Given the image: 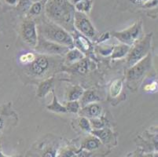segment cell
<instances>
[{
    "label": "cell",
    "mask_w": 158,
    "mask_h": 157,
    "mask_svg": "<svg viewBox=\"0 0 158 157\" xmlns=\"http://www.w3.org/2000/svg\"><path fill=\"white\" fill-rule=\"evenodd\" d=\"M74 28L87 39H94L96 35V30L87 16L83 13L76 11L73 20Z\"/></svg>",
    "instance_id": "52a82bcc"
},
{
    "label": "cell",
    "mask_w": 158,
    "mask_h": 157,
    "mask_svg": "<svg viewBox=\"0 0 158 157\" xmlns=\"http://www.w3.org/2000/svg\"><path fill=\"white\" fill-rule=\"evenodd\" d=\"M6 157H11V156H6ZM12 157H14V156H12Z\"/></svg>",
    "instance_id": "f35d334b"
},
{
    "label": "cell",
    "mask_w": 158,
    "mask_h": 157,
    "mask_svg": "<svg viewBox=\"0 0 158 157\" xmlns=\"http://www.w3.org/2000/svg\"><path fill=\"white\" fill-rule=\"evenodd\" d=\"M0 157H6L2 152H1V150H0Z\"/></svg>",
    "instance_id": "d590c367"
},
{
    "label": "cell",
    "mask_w": 158,
    "mask_h": 157,
    "mask_svg": "<svg viewBox=\"0 0 158 157\" xmlns=\"http://www.w3.org/2000/svg\"><path fill=\"white\" fill-rule=\"evenodd\" d=\"M136 157H142V156H141V155H138V156H136Z\"/></svg>",
    "instance_id": "74e56055"
},
{
    "label": "cell",
    "mask_w": 158,
    "mask_h": 157,
    "mask_svg": "<svg viewBox=\"0 0 158 157\" xmlns=\"http://www.w3.org/2000/svg\"><path fill=\"white\" fill-rule=\"evenodd\" d=\"M28 65V72L31 73V76L41 77L44 76L50 68V60L46 55L40 54L39 56H35L34 60Z\"/></svg>",
    "instance_id": "9c48e42d"
},
{
    "label": "cell",
    "mask_w": 158,
    "mask_h": 157,
    "mask_svg": "<svg viewBox=\"0 0 158 157\" xmlns=\"http://www.w3.org/2000/svg\"><path fill=\"white\" fill-rule=\"evenodd\" d=\"M35 50L37 53L44 55H65L69 49L54 42L45 39L42 36H38V42Z\"/></svg>",
    "instance_id": "8992f818"
},
{
    "label": "cell",
    "mask_w": 158,
    "mask_h": 157,
    "mask_svg": "<svg viewBox=\"0 0 158 157\" xmlns=\"http://www.w3.org/2000/svg\"><path fill=\"white\" fill-rule=\"evenodd\" d=\"M65 56L66 60H68L69 62L75 63V64L79 62L80 60H81L82 59H84L85 57L84 53L80 51L77 48H76V47L69 50L68 53L65 54Z\"/></svg>",
    "instance_id": "2e32d148"
},
{
    "label": "cell",
    "mask_w": 158,
    "mask_h": 157,
    "mask_svg": "<svg viewBox=\"0 0 158 157\" xmlns=\"http://www.w3.org/2000/svg\"><path fill=\"white\" fill-rule=\"evenodd\" d=\"M43 6L42 3L40 2H35L34 3L31 4V7H30L29 10H28V14L29 15L31 16H36L39 15L40 13L42 12Z\"/></svg>",
    "instance_id": "4316f807"
},
{
    "label": "cell",
    "mask_w": 158,
    "mask_h": 157,
    "mask_svg": "<svg viewBox=\"0 0 158 157\" xmlns=\"http://www.w3.org/2000/svg\"><path fill=\"white\" fill-rule=\"evenodd\" d=\"M74 155V152L71 150H67L61 153V155L59 157H73Z\"/></svg>",
    "instance_id": "4dcf8cb0"
},
{
    "label": "cell",
    "mask_w": 158,
    "mask_h": 157,
    "mask_svg": "<svg viewBox=\"0 0 158 157\" xmlns=\"http://www.w3.org/2000/svg\"><path fill=\"white\" fill-rule=\"evenodd\" d=\"M35 58V55L33 53H25L24 54H21L19 57V61L21 64L28 65L30 63H31Z\"/></svg>",
    "instance_id": "cb8c5ba5"
},
{
    "label": "cell",
    "mask_w": 158,
    "mask_h": 157,
    "mask_svg": "<svg viewBox=\"0 0 158 157\" xmlns=\"http://www.w3.org/2000/svg\"><path fill=\"white\" fill-rule=\"evenodd\" d=\"M76 64H77V72L80 74H86L88 71V62L85 57L80 60L79 62L76 63Z\"/></svg>",
    "instance_id": "d4e9b609"
},
{
    "label": "cell",
    "mask_w": 158,
    "mask_h": 157,
    "mask_svg": "<svg viewBox=\"0 0 158 157\" xmlns=\"http://www.w3.org/2000/svg\"><path fill=\"white\" fill-rule=\"evenodd\" d=\"M75 10L74 6L69 0H48L45 6V13L49 20L73 32Z\"/></svg>",
    "instance_id": "6da1fadb"
},
{
    "label": "cell",
    "mask_w": 158,
    "mask_h": 157,
    "mask_svg": "<svg viewBox=\"0 0 158 157\" xmlns=\"http://www.w3.org/2000/svg\"><path fill=\"white\" fill-rule=\"evenodd\" d=\"M90 123V126L92 130H99L102 129L106 126V123L103 120L102 118L97 117V118H93V119H89Z\"/></svg>",
    "instance_id": "603a6c76"
},
{
    "label": "cell",
    "mask_w": 158,
    "mask_h": 157,
    "mask_svg": "<svg viewBox=\"0 0 158 157\" xmlns=\"http://www.w3.org/2000/svg\"><path fill=\"white\" fill-rule=\"evenodd\" d=\"M21 35L24 43L35 49L39 36L36 23L32 19L24 20L21 27Z\"/></svg>",
    "instance_id": "ba28073f"
},
{
    "label": "cell",
    "mask_w": 158,
    "mask_h": 157,
    "mask_svg": "<svg viewBox=\"0 0 158 157\" xmlns=\"http://www.w3.org/2000/svg\"><path fill=\"white\" fill-rule=\"evenodd\" d=\"M84 90L80 86H75L72 87L69 90L68 93V97L67 99L68 101H78L80 100V97L84 93Z\"/></svg>",
    "instance_id": "44dd1931"
},
{
    "label": "cell",
    "mask_w": 158,
    "mask_h": 157,
    "mask_svg": "<svg viewBox=\"0 0 158 157\" xmlns=\"http://www.w3.org/2000/svg\"><path fill=\"white\" fill-rule=\"evenodd\" d=\"M112 35L122 44L131 47L143 37V22L142 21H139L127 29L120 31H113Z\"/></svg>",
    "instance_id": "277c9868"
},
{
    "label": "cell",
    "mask_w": 158,
    "mask_h": 157,
    "mask_svg": "<svg viewBox=\"0 0 158 157\" xmlns=\"http://www.w3.org/2000/svg\"><path fill=\"white\" fill-rule=\"evenodd\" d=\"M31 4H32L31 0H18V4H17V8L19 10L26 12V11L29 10Z\"/></svg>",
    "instance_id": "83f0119b"
},
{
    "label": "cell",
    "mask_w": 158,
    "mask_h": 157,
    "mask_svg": "<svg viewBox=\"0 0 158 157\" xmlns=\"http://www.w3.org/2000/svg\"><path fill=\"white\" fill-rule=\"evenodd\" d=\"M157 90V82H152L151 83L146 84L145 86V90L148 92H155Z\"/></svg>",
    "instance_id": "f1b7e54d"
},
{
    "label": "cell",
    "mask_w": 158,
    "mask_h": 157,
    "mask_svg": "<svg viewBox=\"0 0 158 157\" xmlns=\"http://www.w3.org/2000/svg\"><path fill=\"white\" fill-rule=\"evenodd\" d=\"M123 89V82L121 80H115L110 86V96L111 98H116L121 93Z\"/></svg>",
    "instance_id": "e0dca14e"
},
{
    "label": "cell",
    "mask_w": 158,
    "mask_h": 157,
    "mask_svg": "<svg viewBox=\"0 0 158 157\" xmlns=\"http://www.w3.org/2000/svg\"><path fill=\"white\" fill-rule=\"evenodd\" d=\"M71 1V3L73 4V5H75L76 3H77L78 2H80V1H82V0H70Z\"/></svg>",
    "instance_id": "e575fe53"
},
{
    "label": "cell",
    "mask_w": 158,
    "mask_h": 157,
    "mask_svg": "<svg viewBox=\"0 0 158 157\" xmlns=\"http://www.w3.org/2000/svg\"><path fill=\"white\" fill-rule=\"evenodd\" d=\"M44 157H56V152L53 150H48L45 152Z\"/></svg>",
    "instance_id": "1f68e13d"
},
{
    "label": "cell",
    "mask_w": 158,
    "mask_h": 157,
    "mask_svg": "<svg viewBox=\"0 0 158 157\" xmlns=\"http://www.w3.org/2000/svg\"><path fill=\"white\" fill-rule=\"evenodd\" d=\"M79 125H80V128H81L84 131L87 132V133H90V131L92 130V128L90 126V121L89 119L86 117H80L79 119Z\"/></svg>",
    "instance_id": "484cf974"
},
{
    "label": "cell",
    "mask_w": 158,
    "mask_h": 157,
    "mask_svg": "<svg viewBox=\"0 0 158 157\" xmlns=\"http://www.w3.org/2000/svg\"><path fill=\"white\" fill-rule=\"evenodd\" d=\"M40 36L49 41L68 47L69 49L74 48V43L72 35L65 29L54 24L52 21H44L39 27Z\"/></svg>",
    "instance_id": "7a4b0ae2"
},
{
    "label": "cell",
    "mask_w": 158,
    "mask_h": 157,
    "mask_svg": "<svg viewBox=\"0 0 158 157\" xmlns=\"http://www.w3.org/2000/svg\"><path fill=\"white\" fill-rule=\"evenodd\" d=\"M101 145V142L98 138L96 137H90V138H87V140L84 142L83 144V148L87 150L91 151L95 150V149H98L99 146Z\"/></svg>",
    "instance_id": "ffe728a7"
},
{
    "label": "cell",
    "mask_w": 158,
    "mask_h": 157,
    "mask_svg": "<svg viewBox=\"0 0 158 157\" xmlns=\"http://www.w3.org/2000/svg\"><path fill=\"white\" fill-rule=\"evenodd\" d=\"M110 38V33H105V34L101 35V37H99V39H98V43H100V42H103L106 41V39Z\"/></svg>",
    "instance_id": "f546056e"
},
{
    "label": "cell",
    "mask_w": 158,
    "mask_h": 157,
    "mask_svg": "<svg viewBox=\"0 0 158 157\" xmlns=\"http://www.w3.org/2000/svg\"><path fill=\"white\" fill-rule=\"evenodd\" d=\"M74 6L75 10L77 12L87 14L89 13L92 7V0H82L80 2H78Z\"/></svg>",
    "instance_id": "d6986e66"
},
{
    "label": "cell",
    "mask_w": 158,
    "mask_h": 157,
    "mask_svg": "<svg viewBox=\"0 0 158 157\" xmlns=\"http://www.w3.org/2000/svg\"><path fill=\"white\" fill-rule=\"evenodd\" d=\"M131 47L125 44H120L113 47L111 53V57L113 59H121L124 57H127L130 50Z\"/></svg>",
    "instance_id": "9a60e30c"
},
{
    "label": "cell",
    "mask_w": 158,
    "mask_h": 157,
    "mask_svg": "<svg viewBox=\"0 0 158 157\" xmlns=\"http://www.w3.org/2000/svg\"><path fill=\"white\" fill-rule=\"evenodd\" d=\"M54 78H48L47 80H44L39 84L38 88L36 90V96L40 98H43L45 96H47L50 91L52 90V87L54 86Z\"/></svg>",
    "instance_id": "7c38bea8"
},
{
    "label": "cell",
    "mask_w": 158,
    "mask_h": 157,
    "mask_svg": "<svg viewBox=\"0 0 158 157\" xmlns=\"http://www.w3.org/2000/svg\"><path fill=\"white\" fill-rule=\"evenodd\" d=\"M64 107L66 112L69 113H78L80 110V105L78 101H69Z\"/></svg>",
    "instance_id": "7402d4cb"
},
{
    "label": "cell",
    "mask_w": 158,
    "mask_h": 157,
    "mask_svg": "<svg viewBox=\"0 0 158 157\" xmlns=\"http://www.w3.org/2000/svg\"><path fill=\"white\" fill-rule=\"evenodd\" d=\"M53 95H54V97H53L52 102H51L50 105L47 106V109L49 111L56 112V113H66L67 112H66L65 107L64 105H61V103L58 101L54 91H53Z\"/></svg>",
    "instance_id": "ac0fdd59"
},
{
    "label": "cell",
    "mask_w": 158,
    "mask_h": 157,
    "mask_svg": "<svg viewBox=\"0 0 158 157\" xmlns=\"http://www.w3.org/2000/svg\"><path fill=\"white\" fill-rule=\"evenodd\" d=\"M99 101H102V99L93 90H87V91L84 92L82 97L80 99V107L83 108L89 104L96 103Z\"/></svg>",
    "instance_id": "4fadbf2b"
},
{
    "label": "cell",
    "mask_w": 158,
    "mask_h": 157,
    "mask_svg": "<svg viewBox=\"0 0 158 157\" xmlns=\"http://www.w3.org/2000/svg\"><path fill=\"white\" fill-rule=\"evenodd\" d=\"M144 157H153V155H145Z\"/></svg>",
    "instance_id": "8d00e7d4"
},
{
    "label": "cell",
    "mask_w": 158,
    "mask_h": 157,
    "mask_svg": "<svg viewBox=\"0 0 158 157\" xmlns=\"http://www.w3.org/2000/svg\"><path fill=\"white\" fill-rule=\"evenodd\" d=\"M90 134H93V136L98 138L100 142L105 144L109 143L113 138V133H112L111 130L105 127L99 130H92L90 131Z\"/></svg>",
    "instance_id": "5bb4252c"
},
{
    "label": "cell",
    "mask_w": 158,
    "mask_h": 157,
    "mask_svg": "<svg viewBox=\"0 0 158 157\" xmlns=\"http://www.w3.org/2000/svg\"><path fill=\"white\" fill-rule=\"evenodd\" d=\"M153 33H149L139 39L131 46L127 55V68L134 65L150 53Z\"/></svg>",
    "instance_id": "3957f363"
},
{
    "label": "cell",
    "mask_w": 158,
    "mask_h": 157,
    "mask_svg": "<svg viewBox=\"0 0 158 157\" xmlns=\"http://www.w3.org/2000/svg\"><path fill=\"white\" fill-rule=\"evenodd\" d=\"M152 66V55L149 53L146 57L139 60L131 67L128 68L126 74V79L129 83H136L144 77L150 70Z\"/></svg>",
    "instance_id": "5b68a950"
},
{
    "label": "cell",
    "mask_w": 158,
    "mask_h": 157,
    "mask_svg": "<svg viewBox=\"0 0 158 157\" xmlns=\"http://www.w3.org/2000/svg\"><path fill=\"white\" fill-rule=\"evenodd\" d=\"M79 112H80V115H82L83 117L93 119V118L100 117L102 112V108L98 104L91 103L82 108Z\"/></svg>",
    "instance_id": "8fae6325"
},
{
    "label": "cell",
    "mask_w": 158,
    "mask_h": 157,
    "mask_svg": "<svg viewBox=\"0 0 158 157\" xmlns=\"http://www.w3.org/2000/svg\"><path fill=\"white\" fill-rule=\"evenodd\" d=\"M6 2L8 3L9 5H12V6H15L18 4V0H5Z\"/></svg>",
    "instance_id": "d6a6232c"
},
{
    "label": "cell",
    "mask_w": 158,
    "mask_h": 157,
    "mask_svg": "<svg viewBox=\"0 0 158 157\" xmlns=\"http://www.w3.org/2000/svg\"><path fill=\"white\" fill-rule=\"evenodd\" d=\"M74 35H72L73 39V43H74V47L77 48L78 50H80V51L83 52V53H86V52H88L90 50V47H91V44H90V42L87 37H85L84 35L80 34V32H78L77 31L74 30L73 31V34Z\"/></svg>",
    "instance_id": "30bf717a"
},
{
    "label": "cell",
    "mask_w": 158,
    "mask_h": 157,
    "mask_svg": "<svg viewBox=\"0 0 158 157\" xmlns=\"http://www.w3.org/2000/svg\"><path fill=\"white\" fill-rule=\"evenodd\" d=\"M132 2H134L135 4H142V3H146L149 0H131Z\"/></svg>",
    "instance_id": "836d02e7"
}]
</instances>
